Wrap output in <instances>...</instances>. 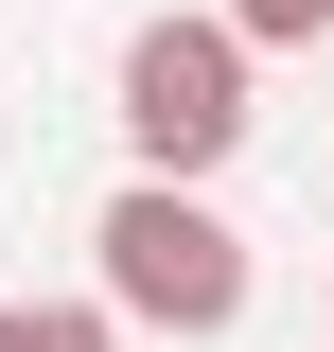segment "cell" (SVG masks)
Here are the masks:
<instances>
[{
    "instance_id": "1",
    "label": "cell",
    "mask_w": 334,
    "mask_h": 352,
    "mask_svg": "<svg viewBox=\"0 0 334 352\" xmlns=\"http://www.w3.org/2000/svg\"><path fill=\"white\" fill-rule=\"evenodd\" d=\"M247 229L211 212V194H176V176H124L106 212H88V300L124 317V335H176V352H211V335H247Z\"/></svg>"
},
{
    "instance_id": "2",
    "label": "cell",
    "mask_w": 334,
    "mask_h": 352,
    "mask_svg": "<svg viewBox=\"0 0 334 352\" xmlns=\"http://www.w3.org/2000/svg\"><path fill=\"white\" fill-rule=\"evenodd\" d=\"M247 71L264 53L229 36V18H211V0H159V18H141L124 53H106V124H124V176H176V194H211V176L247 159Z\"/></svg>"
},
{
    "instance_id": "3",
    "label": "cell",
    "mask_w": 334,
    "mask_h": 352,
    "mask_svg": "<svg viewBox=\"0 0 334 352\" xmlns=\"http://www.w3.org/2000/svg\"><path fill=\"white\" fill-rule=\"evenodd\" d=\"M0 352H124L106 300H0Z\"/></svg>"
},
{
    "instance_id": "4",
    "label": "cell",
    "mask_w": 334,
    "mask_h": 352,
    "mask_svg": "<svg viewBox=\"0 0 334 352\" xmlns=\"http://www.w3.org/2000/svg\"><path fill=\"white\" fill-rule=\"evenodd\" d=\"M211 18H229L247 53H317V36H334V0H211Z\"/></svg>"
}]
</instances>
